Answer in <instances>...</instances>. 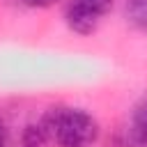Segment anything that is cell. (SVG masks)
Instances as JSON below:
<instances>
[{"label":"cell","mask_w":147,"mask_h":147,"mask_svg":"<svg viewBox=\"0 0 147 147\" xmlns=\"http://www.w3.org/2000/svg\"><path fill=\"white\" fill-rule=\"evenodd\" d=\"M41 126L57 147H92L99 140V124L83 108L55 106L44 115Z\"/></svg>","instance_id":"obj_1"},{"label":"cell","mask_w":147,"mask_h":147,"mask_svg":"<svg viewBox=\"0 0 147 147\" xmlns=\"http://www.w3.org/2000/svg\"><path fill=\"white\" fill-rule=\"evenodd\" d=\"M0 147H7V126L0 119Z\"/></svg>","instance_id":"obj_7"},{"label":"cell","mask_w":147,"mask_h":147,"mask_svg":"<svg viewBox=\"0 0 147 147\" xmlns=\"http://www.w3.org/2000/svg\"><path fill=\"white\" fill-rule=\"evenodd\" d=\"M129 140L133 147H147V96L133 108L129 122Z\"/></svg>","instance_id":"obj_3"},{"label":"cell","mask_w":147,"mask_h":147,"mask_svg":"<svg viewBox=\"0 0 147 147\" xmlns=\"http://www.w3.org/2000/svg\"><path fill=\"white\" fill-rule=\"evenodd\" d=\"M48 145H51V140H48L41 122L25 126V131L21 136V147H48Z\"/></svg>","instance_id":"obj_5"},{"label":"cell","mask_w":147,"mask_h":147,"mask_svg":"<svg viewBox=\"0 0 147 147\" xmlns=\"http://www.w3.org/2000/svg\"><path fill=\"white\" fill-rule=\"evenodd\" d=\"M113 0H69L67 2V25L76 34H92L103 16L110 11Z\"/></svg>","instance_id":"obj_2"},{"label":"cell","mask_w":147,"mask_h":147,"mask_svg":"<svg viewBox=\"0 0 147 147\" xmlns=\"http://www.w3.org/2000/svg\"><path fill=\"white\" fill-rule=\"evenodd\" d=\"M25 5H30V7H37V9H46V7H51V5H55L57 0H23Z\"/></svg>","instance_id":"obj_6"},{"label":"cell","mask_w":147,"mask_h":147,"mask_svg":"<svg viewBox=\"0 0 147 147\" xmlns=\"http://www.w3.org/2000/svg\"><path fill=\"white\" fill-rule=\"evenodd\" d=\"M126 18L136 30L147 32V0H126Z\"/></svg>","instance_id":"obj_4"}]
</instances>
